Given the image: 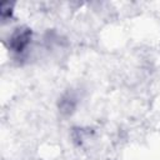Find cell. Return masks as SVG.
<instances>
[{"mask_svg":"<svg viewBox=\"0 0 160 160\" xmlns=\"http://www.w3.org/2000/svg\"><path fill=\"white\" fill-rule=\"evenodd\" d=\"M32 41V30L28 26L16 28L9 36L8 46L16 56H22L29 50Z\"/></svg>","mask_w":160,"mask_h":160,"instance_id":"1","label":"cell"},{"mask_svg":"<svg viewBox=\"0 0 160 160\" xmlns=\"http://www.w3.org/2000/svg\"><path fill=\"white\" fill-rule=\"evenodd\" d=\"M78 104H79V98L71 90V91H66L61 95V98L59 99V102H58V108L62 115L69 116L75 112Z\"/></svg>","mask_w":160,"mask_h":160,"instance_id":"2","label":"cell"},{"mask_svg":"<svg viewBox=\"0 0 160 160\" xmlns=\"http://www.w3.org/2000/svg\"><path fill=\"white\" fill-rule=\"evenodd\" d=\"M89 129H82V128H78L72 130V140L78 144V145H82L86 140H90V131H88Z\"/></svg>","mask_w":160,"mask_h":160,"instance_id":"3","label":"cell"},{"mask_svg":"<svg viewBox=\"0 0 160 160\" xmlns=\"http://www.w3.org/2000/svg\"><path fill=\"white\" fill-rule=\"evenodd\" d=\"M0 15H1V19L4 21L8 20V19H10L11 15H12V4H10V2H2L1 4Z\"/></svg>","mask_w":160,"mask_h":160,"instance_id":"4","label":"cell"}]
</instances>
